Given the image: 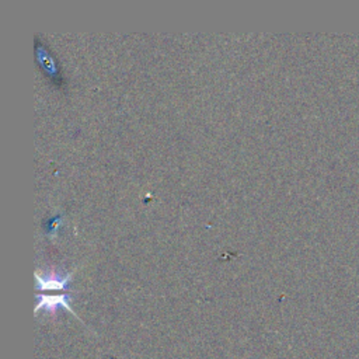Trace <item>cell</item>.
Returning a JSON list of instances; mask_svg holds the SVG:
<instances>
[{
  "label": "cell",
  "mask_w": 359,
  "mask_h": 359,
  "mask_svg": "<svg viewBox=\"0 0 359 359\" xmlns=\"http://www.w3.org/2000/svg\"><path fill=\"white\" fill-rule=\"evenodd\" d=\"M75 271L72 273H59L56 270H51L44 277L40 274V271L36 273L37 280V289L38 291H63L69 281L72 280Z\"/></svg>",
  "instance_id": "obj_2"
},
{
  "label": "cell",
  "mask_w": 359,
  "mask_h": 359,
  "mask_svg": "<svg viewBox=\"0 0 359 359\" xmlns=\"http://www.w3.org/2000/svg\"><path fill=\"white\" fill-rule=\"evenodd\" d=\"M70 299L72 296L69 293H59V295H47V293H38V303L36 306L34 313L38 314L40 310H45L51 314H55L56 310L59 307H63L65 310L70 312L73 316H76L79 319V316L73 312V309L70 307ZM80 320V319H79Z\"/></svg>",
  "instance_id": "obj_1"
}]
</instances>
